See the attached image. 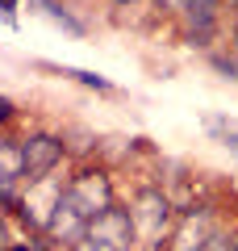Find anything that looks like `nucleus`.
<instances>
[{
    "label": "nucleus",
    "instance_id": "ddd939ff",
    "mask_svg": "<svg viewBox=\"0 0 238 251\" xmlns=\"http://www.w3.org/2000/svg\"><path fill=\"white\" fill-rule=\"evenodd\" d=\"M0 9H13V0H0Z\"/></svg>",
    "mask_w": 238,
    "mask_h": 251
},
{
    "label": "nucleus",
    "instance_id": "6e6552de",
    "mask_svg": "<svg viewBox=\"0 0 238 251\" xmlns=\"http://www.w3.org/2000/svg\"><path fill=\"white\" fill-rule=\"evenodd\" d=\"M34 4H38V9H46V13H50L54 21H63V25H67V29H75V34H79V29H84V25H79L75 17H67V13H63L59 4H54V0H34Z\"/></svg>",
    "mask_w": 238,
    "mask_h": 251
},
{
    "label": "nucleus",
    "instance_id": "423d86ee",
    "mask_svg": "<svg viewBox=\"0 0 238 251\" xmlns=\"http://www.w3.org/2000/svg\"><path fill=\"white\" fill-rule=\"evenodd\" d=\"M180 247L176 251H205V243H209V234H205V218L196 222V218H188V226H184V234H180Z\"/></svg>",
    "mask_w": 238,
    "mask_h": 251
},
{
    "label": "nucleus",
    "instance_id": "1a4fd4ad",
    "mask_svg": "<svg viewBox=\"0 0 238 251\" xmlns=\"http://www.w3.org/2000/svg\"><path fill=\"white\" fill-rule=\"evenodd\" d=\"M205 251H238V239H234V234H209Z\"/></svg>",
    "mask_w": 238,
    "mask_h": 251
},
{
    "label": "nucleus",
    "instance_id": "0eeeda50",
    "mask_svg": "<svg viewBox=\"0 0 238 251\" xmlns=\"http://www.w3.org/2000/svg\"><path fill=\"white\" fill-rule=\"evenodd\" d=\"M59 75H71V80H79V84H88V88H100V92H109L113 84L105 80V75H92V72H79V67H54Z\"/></svg>",
    "mask_w": 238,
    "mask_h": 251
},
{
    "label": "nucleus",
    "instance_id": "9b49d317",
    "mask_svg": "<svg viewBox=\"0 0 238 251\" xmlns=\"http://www.w3.org/2000/svg\"><path fill=\"white\" fill-rule=\"evenodd\" d=\"M9 117H13V100L0 97V122H9Z\"/></svg>",
    "mask_w": 238,
    "mask_h": 251
},
{
    "label": "nucleus",
    "instance_id": "f03ea898",
    "mask_svg": "<svg viewBox=\"0 0 238 251\" xmlns=\"http://www.w3.org/2000/svg\"><path fill=\"white\" fill-rule=\"evenodd\" d=\"M21 159H25V176L29 180H46V172H54V163L63 159V143L50 134H38L21 143Z\"/></svg>",
    "mask_w": 238,
    "mask_h": 251
},
{
    "label": "nucleus",
    "instance_id": "7ed1b4c3",
    "mask_svg": "<svg viewBox=\"0 0 238 251\" xmlns=\"http://www.w3.org/2000/svg\"><path fill=\"white\" fill-rule=\"evenodd\" d=\"M88 239L100 243V247H109V251H121L125 243L134 239V218L121 214V209H105V214L88 226Z\"/></svg>",
    "mask_w": 238,
    "mask_h": 251
},
{
    "label": "nucleus",
    "instance_id": "9d476101",
    "mask_svg": "<svg viewBox=\"0 0 238 251\" xmlns=\"http://www.w3.org/2000/svg\"><path fill=\"white\" fill-rule=\"evenodd\" d=\"M75 251H109V247H100V243H92V239H84V243H75Z\"/></svg>",
    "mask_w": 238,
    "mask_h": 251
},
{
    "label": "nucleus",
    "instance_id": "f8f14e48",
    "mask_svg": "<svg viewBox=\"0 0 238 251\" xmlns=\"http://www.w3.org/2000/svg\"><path fill=\"white\" fill-rule=\"evenodd\" d=\"M159 4H167V9H184V0H159Z\"/></svg>",
    "mask_w": 238,
    "mask_h": 251
},
{
    "label": "nucleus",
    "instance_id": "20e7f679",
    "mask_svg": "<svg viewBox=\"0 0 238 251\" xmlns=\"http://www.w3.org/2000/svg\"><path fill=\"white\" fill-rule=\"evenodd\" d=\"M130 218H134V226H142L146 234H159L167 226V201L159 197V193H142L138 214H130Z\"/></svg>",
    "mask_w": 238,
    "mask_h": 251
},
{
    "label": "nucleus",
    "instance_id": "4468645a",
    "mask_svg": "<svg viewBox=\"0 0 238 251\" xmlns=\"http://www.w3.org/2000/svg\"><path fill=\"white\" fill-rule=\"evenodd\" d=\"M17 251H25V247H17Z\"/></svg>",
    "mask_w": 238,
    "mask_h": 251
},
{
    "label": "nucleus",
    "instance_id": "f257e3e1",
    "mask_svg": "<svg viewBox=\"0 0 238 251\" xmlns=\"http://www.w3.org/2000/svg\"><path fill=\"white\" fill-rule=\"evenodd\" d=\"M63 201H67V205H75L88 222H96L105 209H113V205H109V184H105V176H96V172L75 176L67 188H63Z\"/></svg>",
    "mask_w": 238,
    "mask_h": 251
},
{
    "label": "nucleus",
    "instance_id": "2eb2a0df",
    "mask_svg": "<svg viewBox=\"0 0 238 251\" xmlns=\"http://www.w3.org/2000/svg\"><path fill=\"white\" fill-rule=\"evenodd\" d=\"M121 4H125V0H121Z\"/></svg>",
    "mask_w": 238,
    "mask_h": 251
},
{
    "label": "nucleus",
    "instance_id": "39448f33",
    "mask_svg": "<svg viewBox=\"0 0 238 251\" xmlns=\"http://www.w3.org/2000/svg\"><path fill=\"white\" fill-rule=\"evenodd\" d=\"M205 130H209L221 147H230V151L238 155V122H230V117H205Z\"/></svg>",
    "mask_w": 238,
    "mask_h": 251
}]
</instances>
